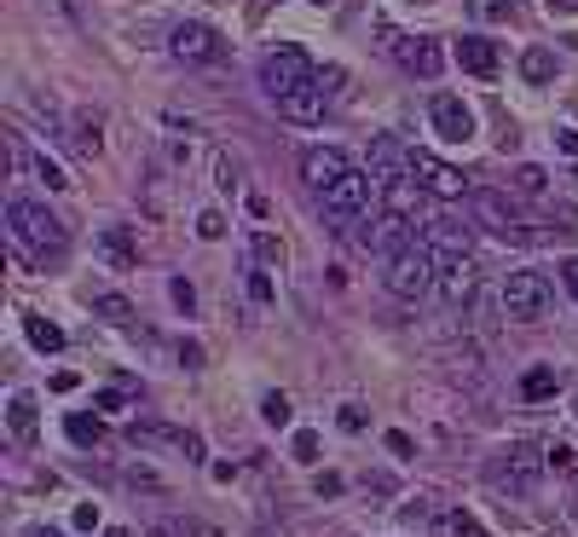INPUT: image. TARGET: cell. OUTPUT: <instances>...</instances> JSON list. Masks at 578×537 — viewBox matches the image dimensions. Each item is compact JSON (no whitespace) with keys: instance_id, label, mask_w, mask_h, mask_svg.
I'll return each instance as SVG.
<instances>
[{"instance_id":"obj_2","label":"cell","mask_w":578,"mask_h":537,"mask_svg":"<svg viewBox=\"0 0 578 537\" xmlns=\"http://www.w3.org/2000/svg\"><path fill=\"white\" fill-rule=\"evenodd\" d=\"M382 284H388L393 301H422V295L440 284V254H434L429 243H406L399 254H388Z\"/></svg>"},{"instance_id":"obj_9","label":"cell","mask_w":578,"mask_h":537,"mask_svg":"<svg viewBox=\"0 0 578 537\" xmlns=\"http://www.w3.org/2000/svg\"><path fill=\"white\" fill-rule=\"evenodd\" d=\"M174 53L186 64H214V59H225V41L209 23H180V30H174Z\"/></svg>"},{"instance_id":"obj_44","label":"cell","mask_w":578,"mask_h":537,"mask_svg":"<svg viewBox=\"0 0 578 537\" xmlns=\"http://www.w3.org/2000/svg\"><path fill=\"white\" fill-rule=\"evenodd\" d=\"M313 7H330V0H313Z\"/></svg>"},{"instance_id":"obj_21","label":"cell","mask_w":578,"mask_h":537,"mask_svg":"<svg viewBox=\"0 0 578 537\" xmlns=\"http://www.w3.org/2000/svg\"><path fill=\"white\" fill-rule=\"evenodd\" d=\"M98 127H105L98 110H75V145H82V157H98V145H105V139H98Z\"/></svg>"},{"instance_id":"obj_36","label":"cell","mask_w":578,"mask_h":537,"mask_svg":"<svg viewBox=\"0 0 578 537\" xmlns=\"http://www.w3.org/2000/svg\"><path fill=\"white\" fill-rule=\"evenodd\" d=\"M7 162H12V173H23V168H30V157H23V145H18V134H7Z\"/></svg>"},{"instance_id":"obj_40","label":"cell","mask_w":578,"mask_h":537,"mask_svg":"<svg viewBox=\"0 0 578 537\" xmlns=\"http://www.w3.org/2000/svg\"><path fill=\"white\" fill-rule=\"evenodd\" d=\"M556 145L567 150V157H578V127H561V134H556Z\"/></svg>"},{"instance_id":"obj_43","label":"cell","mask_w":578,"mask_h":537,"mask_svg":"<svg viewBox=\"0 0 578 537\" xmlns=\"http://www.w3.org/2000/svg\"><path fill=\"white\" fill-rule=\"evenodd\" d=\"M30 537H64V531H46V526H35V531H30Z\"/></svg>"},{"instance_id":"obj_6","label":"cell","mask_w":578,"mask_h":537,"mask_svg":"<svg viewBox=\"0 0 578 537\" xmlns=\"http://www.w3.org/2000/svg\"><path fill=\"white\" fill-rule=\"evenodd\" d=\"M370 179H376V191H382V197L399 191V186H411V179H417L411 173V150L399 139H388V134L370 139Z\"/></svg>"},{"instance_id":"obj_1","label":"cell","mask_w":578,"mask_h":537,"mask_svg":"<svg viewBox=\"0 0 578 537\" xmlns=\"http://www.w3.org/2000/svg\"><path fill=\"white\" fill-rule=\"evenodd\" d=\"M7 225H12V249L23 254V261H46V254H64L70 232L59 214H46L41 202H7Z\"/></svg>"},{"instance_id":"obj_25","label":"cell","mask_w":578,"mask_h":537,"mask_svg":"<svg viewBox=\"0 0 578 537\" xmlns=\"http://www.w3.org/2000/svg\"><path fill=\"white\" fill-rule=\"evenodd\" d=\"M93 313H105L111 324H134V306L122 295H93Z\"/></svg>"},{"instance_id":"obj_14","label":"cell","mask_w":578,"mask_h":537,"mask_svg":"<svg viewBox=\"0 0 578 537\" xmlns=\"http://www.w3.org/2000/svg\"><path fill=\"white\" fill-rule=\"evenodd\" d=\"M474 209H481V220L492 225L497 238H515V243L533 238V232H526V220H521V214L509 209V202H504V191H474Z\"/></svg>"},{"instance_id":"obj_24","label":"cell","mask_w":578,"mask_h":537,"mask_svg":"<svg viewBox=\"0 0 578 537\" xmlns=\"http://www.w3.org/2000/svg\"><path fill=\"white\" fill-rule=\"evenodd\" d=\"M249 249H255L261 266H284V243L272 238V232H255V238H249Z\"/></svg>"},{"instance_id":"obj_27","label":"cell","mask_w":578,"mask_h":537,"mask_svg":"<svg viewBox=\"0 0 578 537\" xmlns=\"http://www.w3.org/2000/svg\"><path fill=\"white\" fill-rule=\"evenodd\" d=\"M521 388H526V399H544V393H556V370H526V381H521Z\"/></svg>"},{"instance_id":"obj_22","label":"cell","mask_w":578,"mask_h":537,"mask_svg":"<svg viewBox=\"0 0 578 537\" xmlns=\"http://www.w3.org/2000/svg\"><path fill=\"white\" fill-rule=\"evenodd\" d=\"M440 531L445 537H486V526L469 515V508H451V515H440Z\"/></svg>"},{"instance_id":"obj_23","label":"cell","mask_w":578,"mask_h":537,"mask_svg":"<svg viewBox=\"0 0 578 537\" xmlns=\"http://www.w3.org/2000/svg\"><path fill=\"white\" fill-rule=\"evenodd\" d=\"M521 75H526V82H538V87H544V82H549V75H556V59H549V53H544V46H533V53H526V59H521Z\"/></svg>"},{"instance_id":"obj_34","label":"cell","mask_w":578,"mask_h":537,"mask_svg":"<svg viewBox=\"0 0 578 537\" xmlns=\"http://www.w3.org/2000/svg\"><path fill=\"white\" fill-rule=\"evenodd\" d=\"M168 295H174V306H180V313H191V306H197V295H191V284H186V277H174V284H168Z\"/></svg>"},{"instance_id":"obj_26","label":"cell","mask_w":578,"mask_h":537,"mask_svg":"<svg viewBox=\"0 0 578 537\" xmlns=\"http://www.w3.org/2000/svg\"><path fill=\"white\" fill-rule=\"evenodd\" d=\"M544 186H549V173H544V168H533V162L515 168V191H521V197H538Z\"/></svg>"},{"instance_id":"obj_35","label":"cell","mask_w":578,"mask_h":537,"mask_svg":"<svg viewBox=\"0 0 578 537\" xmlns=\"http://www.w3.org/2000/svg\"><path fill=\"white\" fill-rule=\"evenodd\" d=\"M295 456L301 463H318V433H295Z\"/></svg>"},{"instance_id":"obj_16","label":"cell","mask_w":578,"mask_h":537,"mask_svg":"<svg viewBox=\"0 0 578 537\" xmlns=\"http://www.w3.org/2000/svg\"><path fill=\"white\" fill-rule=\"evenodd\" d=\"M406 243H417L406 214H376V220H370V232H365V249H388V254H399Z\"/></svg>"},{"instance_id":"obj_15","label":"cell","mask_w":578,"mask_h":537,"mask_svg":"<svg viewBox=\"0 0 578 537\" xmlns=\"http://www.w3.org/2000/svg\"><path fill=\"white\" fill-rule=\"evenodd\" d=\"M272 105H279L284 122L313 127V122H324V87H318V82H313V87H295V93H284V98H272Z\"/></svg>"},{"instance_id":"obj_33","label":"cell","mask_w":578,"mask_h":537,"mask_svg":"<svg viewBox=\"0 0 578 537\" xmlns=\"http://www.w3.org/2000/svg\"><path fill=\"white\" fill-rule=\"evenodd\" d=\"M214 173H220V179H214L220 191H238V162H232V157H220V162H214Z\"/></svg>"},{"instance_id":"obj_4","label":"cell","mask_w":578,"mask_h":537,"mask_svg":"<svg viewBox=\"0 0 578 537\" xmlns=\"http://www.w3.org/2000/svg\"><path fill=\"white\" fill-rule=\"evenodd\" d=\"M504 313L515 324H538L549 313V277L544 272H509L504 284Z\"/></svg>"},{"instance_id":"obj_41","label":"cell","mask_w":578,"mask_h":537,"mask_svg":"<svg viewBox=\"0 0 578 537\" xmlns=\"http://www.w3.org/2000/svg\"><path fill=\"white\" fill-rule=\"evenodd\" d=\"M544 7H549V12H567V18H572V12H578V0H544Z\"/></svg>"},{"instance_id":"obj_8","label":"cell","mask_w":578,"mask_h":537,"mask_svg":"<svg viewBox=\"0 0 578 537\" xmlns=\"http://www.w3.org/2000/svg\"><path fill=\"white\" fill-rule=\"evenodd\" d=\"M411 173H417V186L429 191V197H440V202H458L463 191H469V179H463V168H451V162H440L434 150H411Z\"/></svg>"},{"instance_id":"obj_37","label":"cell","mask_w":578,"mask_h":537,"mask_svg":"<svg viewBox=\"0 0 578 537\" xmlns=\"http://www.w3.org/2000/svg\"><path fill=\"white\" fill-rule=\"evenodd\" d=\"M341 428H347V433L365 428V411H359V404H341Z\"/></svg>"},{"instance_id":"obj_31","label":"cell","mask_w":578,"mask_h":537,"mask_svg":"<svg viewBox=\"0 0 578 537\" xmlns=\"http://www.w3.org/2000/svg\"><path fill=\"white\" fill-rule=\"evenodd\" d=\"M197 238H225V220H220V209H203V214H197Z\"/></svg>"},{"instance_id":"obj_10","label":"cell","mask_w":578,"mask_h":537,"mask_svg":"<svg viewBox=\"0 0 578 537\" xmlns=\"http://www.w3.org/2000/svg\"><path fill=\"white\" fill-rule=\"evenodd\" d=\"M429 116H434V134H440L445 145H469V139H474V110L463 105V98L440 93L434 105H429Z\"/></svg>"},{"instance_id":"obj_20","label":"cell","mask_w":578,"mask_h":537,"mask_svg":"<svg viewBox=\"0 0 578 537\" xmlns=\"http://www.w3.org/2000/svg\"><path fill=\"white\" fill-rule=\"evenodd\" d=\"M7 422H12V433H18V440L30 445V440H35V428H41V422H35V399H30V393H12V411H7Z\"/></svg>"},{"instance_id":"obj_3","label":"cell","mask_w":578,"mask_h":537,"mask_svg":"<svg viewBox=\"0 0 578 537\" xmlns=\"http://www.w3.org/2000/svg\"><path fill=\"white\" fill-rule=\"evenodd\" d=\"M261 82H266V93L272 98H284V93H295V87H313L318 75H313V59L301 53V46H272V53L261 59Z\"/></svg>"},{"instance_id":"obj_17","label":"cell","mask_w":578,"mask_h":537,"mask_svg":"<svg viewBox=\"0 0 578 537\" xmlns=\"http://www.w3.org/2000/svg\"><path fill=\"white\" fill-rule=\"evenodd\" d=\"M98 254H105L116 272H128V266L139 261V249H134V238H128V225H105V232H98Z\"/></svg>"},{"instance_id":"obj_11","label":"cell","mask_w":578,"mask_h":537,"mask_svg":"<svg viewBox=\"0 0 578 537\" xmlns=\"http://www.w3.org/2000/svg\"><path fill=\"white\" fill-rule=\"evenodd\" d=\"M393 59L406 64L411 75H422V82H434V75H440V64H445L440 41H429V35H399V41H393Z\"/></svg>"},{"instance_id":"obj_5","label":"cell","mask_w":578,"mask_h":537,"mask_svg":"<svg viewBox=\"0 0 578 537\" xmlns=\"http://www.w3.org/2000/svg\"><path fill=\"white\" fill-rule=\"evenodd\" d=\"M370 202H376V179L359 173V168H347L336 186L324 191V214H330V220H365Z\"/></svg>"},{"instance_id":"obj_19","label":"cell","mask_w":578,"mask_h":537,"mask_svg":"<svg viewBox=\"0 0 578 537\" xmlns=\"http://www.w3.org/2000/svg\"><path fill=\"white\" fill-rule=\"evenodd\" d=\"M23 336H30V347H41V352H59L64 347V329L46 324V318H35V313H23Z\"/></svg>"},{"instance_id":"obj_38","label":"cell","mask_w":578,"mask_h":537,"mask_svg":"<svg viewBox=\"0 0 578 537\" xmlns=\"http://www.w3.org/2000/svg\"><path fill=\"white\" fill-rule=\"evenodd\" d=\"M75 526L93 531V526H98V503H82V508H75Z\"/></svg>"},{"instance_id":"obj_18","label":"cell","mask_w":578,"mask_h":537,"mask_svg":"<svg viewBox=\"0 0 578 537\" xmlns=\"http://www.w3.org/2000/svg\"><path fill=\"white\" fill-rule=\"evenodd\" d=\"M458 64H463L469 75H497V46L481 41V35H463V41H458Z\"/></svg>"},{"instance_id":"obj_7","label":"cell","mask_w":578,"mask_h":537,"mask_svg":"<svg viewBox=\"0 0 578 537\" xmlns=\"http://www.w3.org/2000/svg\"><path fill=\"white\" fill-rule=\"evenodd\" d=\"M544 463H549V456H538L533 445H509L492 463V485H497V492H533L538 474H544Z\"/></svg>"},{"instance_id":"obj_13","label":"cell","mask_w":578,"mask_h":537,"mask_svg":"<svg viewBox=\"0 0 578 537\" xmlns=\"http://www.w3.org/2000/svg\"><path fill=\"white\" fill-rule=\"evenodd\" d=\"M341 173H347V157H341L336 145H313V150H301V179H307L313 191H330Z\"/></svg>"},{"instance_id":"obj_39","label":"cell","mask_w":578,"mask_h":537,"mask_svg":"<svg viewBox=\"0 0 578 537\" xmlns=\"http://www.w3.org/2000/svg\"><path fill=\"white\" fill-rule=\"evenodd\" d=\"M249 295H255V301H272V284H266V272H255V277H249Z\"/></svg>"},{"instance_id":"obj_30","label":"cell","mask_w":578,"mask_h":537,"mask_svg":"<svg viewBox=\"0 0 578 537\" xmlns=\"http://www.w3.org/2000/svg\"><path fill=\"white\" fill-rule=\"evenodd\" d=\"M70 440L75 445H98V422L93 417H70Z\"/></svg>"},{"instance_id":"obj_29","label":"cell","mask_w":578,"mask_h":537,"mask_svg":"<svg viewBox=\"0 0 578 537\" xmlns=\"http://www.w3.org/2000/svg\"><path fill=\"white\" fill-rule=\"evenodd\" d=\"M35 179H41L46 191H64V186H70V173H64L59 162H46V157H35Z\"/></svg>"},{"instance_id":"obj_45","label":"cell","mask_w":578,"mask_h":537,"mask_svg":"<svg viewBox=\"0 0 578 537\" xmlns=\"http://www.w3.org/2000/svg\"><path fill=\"white\" fill-rule=\"evenodd\" d=\"M111 537H122V531H111Z\"/></svg>"},{"instance_id":"obj_12","label":"cell","mask_w":578,"mask_h":537,"mask_svg":"<svg viewBox=\"0 0 578 537\" xmlns=\"http://www.w3.org/2000/svg\"><path fill=\"white\" fill-rule=\"evenodd\" d=\"M474 289H481V272H474V261H469V254H445V261H440V295L451 306H469Z\"/></svg>"},{"instance_id":"obj_28","label":"cell","mask_w":578,"mask_h":537,"mask_svg":"<svg viewBox=\"0 0 578 537\" xmlns=\"http://www.w3.org/2000/svg\"><path fill=\"white\" fill-rule=\"evenodd\" d=\"M261 417H266L272 428H290V399H284V393H266V399H261Z\"/></svg>"},{"instance_id":"obj_42","label":"cell","mask_w":578,"mask_h":537,"mask_svg":"<svg viewBox=\"0 0 578 537\" xmlns=\"http://www.w3.org/2000/svg\"><path fill=\"white\" fill-rule=\"evenodd\" d=\"M561 277H567V289L578 295V261H567V266H561Z\"/></svg>"},{"instance_id":"obj_32","label":"cell","mask_w":578,"mask_h":537,"mask_svg":"<svg viewBox=\"0 0 578 537\" xmlns=\"http://www.w3.org/2000/svg\"><path fill=\"white\" fill-rule=\"evenodd\" d=\"M481 18H515V0H474Z\"/></svg>"}]
</instances>
